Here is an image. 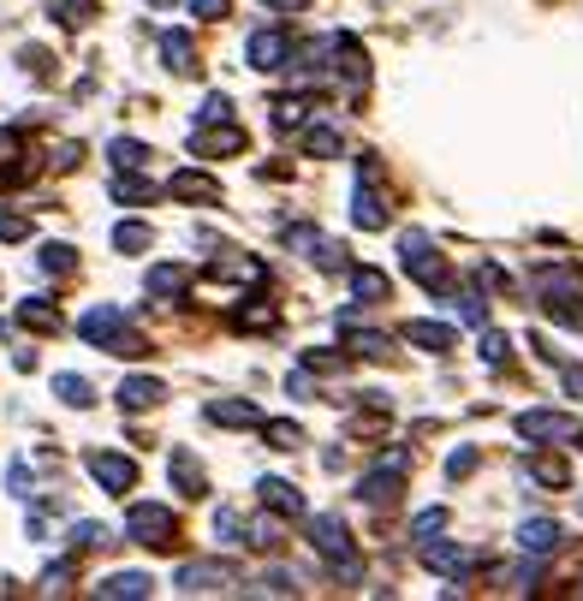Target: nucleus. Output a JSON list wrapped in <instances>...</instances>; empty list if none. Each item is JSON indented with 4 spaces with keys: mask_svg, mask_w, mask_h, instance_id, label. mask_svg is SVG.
<instances>
[{
    "mask_svg": "<svg viewBox=\"0 0 583 601\" xmlns=\"http://www.w3.org/2000/svg\"><path fill=\"white\" fill-rule=\"evenodd\" d=\"M42 268H48V274H66V268H72V250H66V245H48V250H42Z\"/></svg>",
    "mask_w": 583,
    "mask_h": 601,
    "instance_id": "obj_23",
    "label": "nucleus"
},
{
    "mask_svg": "<svg viewBox=\"0 0 583 601\" xmlns=\"http://www.w3.org/2000/svg\"><path fill=\"white\" fill-rule=\"evenodd\" d=\"M113 161H120V168H137V161H144V144H132V137H120V144H113Z\"/></svg>",
    "mask_w": 583,
    "mask_h": 601,
    "instance_id": "obj_24",
    "label": "nucleus"
},
{
    "mask_svg": "<svg viewBox=\"0 0 583 601\" xmlns=\"http://www.w3.org/2000/svg\"><path fill=\"white\" fill-rule=\"evenodd\" d=\"M125 530H132L137 542H149V548H168L173 542V513L168 506H132V513H125Z\"/></svg>",
    "mask_w": 583,
    "mask_h": 601,
    "instance_id": "obj_1",
    "label": "nucleus"
},
{
    "mask_svg": "<svg viewBox=\"0 0 583 601\" xmlns=\"http://www.w3.org/2000/svg\"><path fill=\"white\" fill-rule=\"evenodd\" d=\"M191 7L202 12V19H221V12H226V0H191Z\"/></svg>",
    "mask_w": 583,
    "mask_h": 601,
    "instance_id": "obj_31",
    "label": "nucleus"
},
{
    "mask_svg": "<svg viewBox=\"0 0 583 601\" xmlns=\"http://www.w3.org/2000/svg\"><path fill=\"white\" fill-rule=\"evenodd\" d=\"M518 429H524L530 441H566V434H572V417L566 412H524Z\"/></svg>",
    "mask_w": 583,
    "mask_h": 601,
    "instance_id": "obj_4",
    "label": "nucleus"
},
{
    "mask_svg": "<svg viewBox=\"0 0 583 601\" xmlns=\"http://www.w3.org/2000/svg\"><path fill=\"white\" fill-rule=\"evenodd\" d=\"M423 560H429L435 572H447V578H459V572H471V566H476V560L464 554V548H447V542H429V548H423Z\"/></svg>",
    "mask_w": 583,
    "mask_h": 601,
    "instance_id": "obj_6",
    "label": "nucleus"
},
{
    "mask_svg": "<svg viewBox=\"0 0 583 601\" xmlns=\"http://www.w3.org/2000/svg\"><path fill=\"white\" fill-rule=\"evenodd\" d=\"M250 542H257V548H274V542H281V524H274V518H262V524H257V536H250Z\"/></svg>",
    "mask_w": 583,
    "mask_h": 601,
    "instance_id": "obj_28",
    "label": "nucleus"
},
{
    "mask_svg": "<svg viewBox=\"0 0 583 601\" xmlns=\"http://www.w3.org/2000/svg\"><path fill=\"white\" fill-rule=\"evenodd\" d=\"M18 316H24V322H36V328H60V316L48 310V304H24Z\"/></svg>",
    "mask_w": 583,
    "mask_h": 601,
    "instance_id": "obj_25",
    "label": "nucleus"
},
{
    "mask_svg": "<svg viewBox=\"0 0 583 601\" xmlns=\"http://www.w3.org/2000/svg\"><path fill=\"white\" fill-rule=\"evenodd\" d=\"M441 524H447V513H441V506H435V513H423V518H417V536H423V542H429V536H435Z\"/></svg>",
    "mask_w": 583,
    "mask_h": 601,
    "instance_id": "obj_30",
    "label": "nucleus"
},
{
    "mask_svg": "<svg viewBox=\"0 0 583 601\" xmlns=\"http://www.w3.org/2000/svg\"><path fill=\"white\" fill-rule=\"evenodd\" d=\"M54 393H60L66 405H78V412L90 405V381H84V376H60V381H54Z\"/></svg>",
    "mask_w": 583,
    "mask_h": 601,
    "instance_id": "obj_17",
    "label": "nucleus"
},
{
    "mask_svg": "<svg viewBox=\"0 0 583 601\" xmlns=\"http://www.w3.org/2000/svg\"><path fill=\"white\" fill-rule=\"evenodd\" d=\"M262 7H292V12H298V7H303V0H262Z\"/></svg>",
    "mask_w": 583,
    "mask_h": 601,
    "instance_id": "obj_33",
    "label": "nucleus"
},
{
    "mask_svg": "<svg viewBox=\"0 0 583 601\" xmlns=\"http://www.w3.org/2000/svg\"><path fill=\"white\" fill-rule=\"evenodd\" d=\"M113 245H120V250H144V245H149V226L120 221V226H113Z\"/></svg>",
    "mask_w": 583,
    "mask_h": 601,
    "instance_id": "obj_19",
    "label": "nucleus"
},
{
    "mask_svg": "<svg viewBox=\"0 0 583 601\" xmlns=\"http://www.w3.org/2000/svg\"><path fill=\"white\" fill-rule=\"evenodd\" d=\"M310 542L334 560V554H346V548H351V536H346V524H339V518H310Z\"/></svg>",
    "mask_w": 583,
    "mask_h": 601,
    "instance_id": "obj_5",
    "label": "nucleus"
},
{
    "mask_svg": "<svg viewBox=\"0 0 583 601\" xmlns=\"http://www.w3.org/2000/svg\"><path fill=\"white\" fill-rule=\"evenodd\" d=\"M173 197H221V191H214V179H202V173H179L173 179Z\"/></svg>",
    "mask_w": 583,
    "mask_h": 601,
    "instance_id": "obj_16",
    "label": "nucleus"
},
{
    "mask_svg": "<svg viewBox=\"0 0 583 601\" xmlns=\"http://www.w3.org/2000/svg\"><path fill=\"white\" fill-rule=\"evenodd\" d=\"M101 536H108V530H101V524H78V530H72V542H78V548H96Z\"/></svg>",
    "mask_w": 583,
    "mask_h": 601,
    "instance_id": "obj_29",
    "label": "nucleus"
},
{
    "mask_svg": "<svg viewBox=\"0 0 583 601\" xmlns=\"http://www.w3.org/2000/svg\"><path fill=\"white\" fill-rule=\"evenodd\" d=\"M262 501H269L274 513H303L298 489H292V482H281V477H269V482H262Z\"/></svg>",
    "mask_w": 583,
    "mask_h": 601,
    "instance_id": "obj_10",
    "label": "nucleus"
},
{
    "mask_svg": "<svg viewBox=\"0 0 583 601\" xmlns=\"http://www.w3.org/2000/svg\"><path fill=\"white\" fill-rule=\"evenodd\" d=\"M286 54H292V48H286V36H274V30L250 36V66H262V72H269V66H281Z\"/></svg>",
    "mask_w": 583,
    "mask_h": 601,
    "instance_id": "obj_8",
    "label": "nucleus"
},
{
    "mask_svg": "<svg viewBox=\"0 0 583 601\" xmlns=\"http://www.w3.org/2000/svg\"><path fill=\"white\" fill-rule=\"evenodd\" d=\"M173 477H179L185 494H202V470L191 465V453H173Z\"/></svg>",
    "mask_w": 583,
    "mask_h": 601,
    "instance_id": "obj_18",
    "label": "nucleus"
},
{
    "mask_svg": "<svg viewBox=\"0 0 583 601\" xmlns=\"http://www.w3.org/2000/svg\"><path fill=\"white\" fill-rule=\"evenodd\" d=\"M339 149V132H327V125H315L310 132V156H334Z\"/></svg>",
    "mask_w": 583,
    "mask_h": 601,
    "instance_id": "obj_21",
    "label": "nucleus"
},
{
    "mask_svg": "<svg viewBox=\"0 0 583 601\" xmlns=\"http://www.w3.org/2000/svg\"><path fill=\"white\" fill-rule=\"evenodd\" d=\"M518 542L536 548V554H548V548H560V524H554V518H536V524H524V530H518Z\"/></svg>",
    "mask_w": 583,
    "mask_h": 601,
    "instance_id": "obj_9",
    "label": "nucleus"
},
{
    "mask_svg": "<svg viewBox=\"0 0 583 601\" xmlns=\"http://www.w3.org/2000/svg\"><path fill=\"white\" fill-rule=\"evenodd\" d=\"M303 429L298 424H269V446H298Z\"/></svg>",
    "mask_w": 583,
    "mask_h": 601,
    "instance_id": "obj_22",
    "label": "nucleus"
},
{
    "mask_svg": "<svg viewBox=\"0 0 583 601\" xmlns=\"http://www.w3.org/2000/svg\"><path fill=\"white\" fill-rule=\"evenodd\" d=\"M149 292H161V298H179V292H185V268H149Z\"/></svg>",
    "mask_w": 583,
    "mask_h": 601,
    "instance_id": "obj_14",
    "label": "nucleus"
},
{
    "mask_svg": "<svg viewBox=\"0 0 583 601\" xmlns=\"http://www.w3.org/2000/svg\"><path fill=\"white\" fill-rule=\"evenodd\" d=\"M226 584H233V566H214V560H197V566L179 572L185 596H209V590H226Z\"/></svg>",
    "mask_w": 583,
    "mask_h": 601,
    "instance_id": "obj_3",
    "label": "nucleus"
},
{
    "mask_svg": "<svg viewBox=\"0 0 583 601\" xmlns=\"http://www.w3.org/2000/svg\"><path fill=\"white\" fill-rule=\"evenodd\" d=\"M101 596H149V578L144 572H113V578L101 584Z\"/></svg>",
    "mask_w": 583,
    "mask_h": 601,
    "instance_id": "obj_12",
    "label": "nucleus"
},
{
    "mask_svg": "<svg viewBox=\"0 0 583 601\" xmlns=\"http://www.w3.org/2000/svg\"><path fill=\"white\" fill-rule=\"evenodd\" d=\"M214 424H257V405H209Z\"/></svg>",
    "mask_w": 583,
    "mask_h": 601,
    "instance_id": "obj_20",
    "label": "nucleus"
},
{
    "mask_svg": "<svg viewBox=\"0 0 583 601\" xmlns=\"http://www.w3.org/2000/svg\"><path fill=\"white\" fill-rule=\"evenodd\" d=\"M566 381H572V393H578V400H583V369H572V376H566Z\"/></svg>",
    "mask_w": 583,
    "mask_h": 601,
    "instance_id": "obj_32",
    "label": "nucleus"
},
{
    "mask_svg": "<svg viewBox=\"0 0 583 601\" xmlns=\"http://www.w3.org/2000/svg\"><path fill=\"white\" fill-rule=\"evenodd\" d=\"M113 197H120V203H137V197H149V185H144V179H120V185H113Z\"/></svg>",
    "mask_w": 583,
    "mask_h": 601,
    "instance_id": "obj_26",
    "label": "nucleus"
},
{
    "mask_svg": "<svg viewBox=\"0 0 583 601\" xmlns=\"http://www.w3.org/2000/svg\"><path fill=\"white\" fill-rule=\"evenodd\" d=\"M351 292H358L363 304L387 298V274H375V268H358V274H351Z\"/></svg>",
    "mask_w": 583,
    "mask_h": 601,
    "instance_id": "obj_13",
    "label": "nucleus"
},
{
    "mask_svg": "<svg viewBox=\"0 0 583 601\" xmlns=\"http://www.w3.org/2000/svg\"><path fill=\"white\" fill-rule=\"evenodd\" d=\"M405 340L429 345V352H447V345H452V328H435V322H411V328H405Z\"/></svg>",
    "mask_w": 583,
    "mask_h": 601,
    "instance_id": "obj_11",
    "label": "nucleus"
},
{
    "mask_svg": "<svg viewBox=\"0 0 583 601\" xmlns=\"http://www.w3.org/2000/svg\"><path fill=\"white\" fill-rule=\"evenodd\" d=\"M161 54H168V66H173V72H191V36L173 30L168 42H161Z\"/></svg>",
    "mask_w": 583,
    "mask_h": 601,
    "instance_id": "obj_15",
    "label": "nucleus"
},
{
    "mask_svg": "<svg viewBox=\"0 0 583 601\" xmlns=\"http://www.w3.org/2000/svg\"><path fill=\"white\" fill-rule=\"evenodd\" d=\"M536 477H542V482H554V489H560V482H566V465H560V458H536Z\"/></svg>",
    "mask_w": 583,
    "mask_h": 601,
    "instance_id": "obj_27",
    "label": "nucleus"
},
{
    "mask_svg": "<svg viewBox=\"0 0 583 601\" xmlns=\"http://www.w3.org/2000/svg\"><path fill=\"white\" fill-rule=\"evenodd\" d=\"M578 513H583V506H578Z\"/></svg>",
    "mask_w": 583,
    "mask_h": 601,
    "instance_id": "obj_34",
    "label": "nucleus"
},
{
    "mask_svg": "<svg viewBox=\"0 0 583 601\" xmlns=\"http://www.w3.org/2000/svg\"><path fill=\"white\" fill-rule=\"evenodd\" d=\"M156 400H161V381H156V376H132V381L120 388V405H125V412H149Z\"/></svg>",
    "mask_w": 583,
    "mask_h": 601,
    "instance_id": "obj_7",
    "label": "nucleus"
},
{
    "mask_svg": "<svg viewBox=\"0 0 583 601\" xmlns=\"http://www.w3.org/2000/svg\"><path fill=\"white\" fill-rule=\"evenodd\" d=\"M90 477L108 494H125L137 482V465H132V458H120V453H90Z\"/></svg>",
    "mask_w": 583,
    "mask_h": 601,
    "instance_id": "obj_2",
    "label": "nucleus"
}]
</instances>
